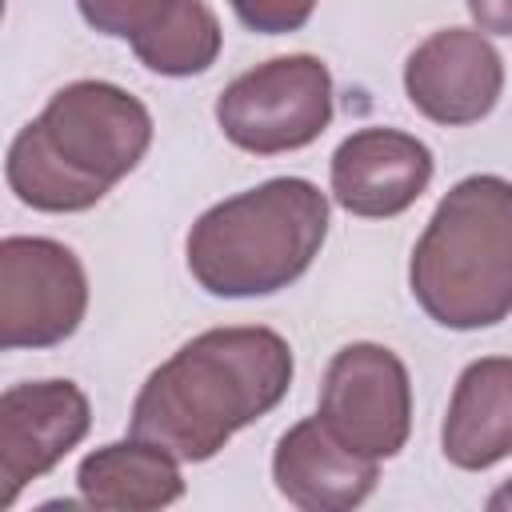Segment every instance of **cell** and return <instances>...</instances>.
Segmentation results:
<instances>
[{"mask_svg": "<svg viewBox=\"0 0 512 512\" xmlns=\"http://www.w3.org/2000/svg\"><path fill=\"white\" fill-rule=\"evenodd\" d=\"M404 92L420 116L444 128L484 120L504 92V60L476 28H440L412 48Z\"/></svg>", "mask_w": 512, "mask_h": 512, "instance_id": "9c48e42d", "label": "cell"}, {"mask_svg": "<svg viewBox=\"0 0 512 512\" xmlns=\"http://www.w3.org/2000/svg\"><path fill=\"white\" fill-rule=\"evenodd\" d=\"M316 416L352 452L392 460L412 432V380L404 360L372 340L344 344L324 372Z\"/></svg>", "mask_w": 512, "mask_h": 512, "instance_id": "52a82bcc", "label": "cell"}, {"mask_svg": "<svg viewBox=\"0 0 512 512\" xmlns=\"http://www.w3.org/2000/svg\"><path fill=\"white\" fill-rule=\"evenodd\" d=\"M416 304L456 332L492 328L512 316V184L464 176L436 204L408 260Z\"/></svg>", "mask_w": 512, "mask_h": 512, "instance_id": "277c9868", "label": "cell"}, {"mask_svg": "<svg viewBox=\"0 0 512 512\" xmlns=\"http://www.w3.org/2000/svg\"><path fill=\"white\" fill-rule=\"evenodd\" d=\"M488 508H492V512H508V508H512V476L488 496Z\"/></svg>", "mask_w": 512, "mask_h": 512, "instance_id": "ac0fdd59", "label": "cell"}, {"mask_svg": "<svg viewBox=\"0 0 512 512\" xmlns=\"http://www.w3.org/2000/svg\"><path fill=\"white\" fill-rule=\"evenodd\" d=\"M228 4L244 28L264 32V36H284V32L304 28L316 8V0H228Z\"/></svg>", "mask_w": 512, "mask_h": 512, "instance_id": "2e32d148", "label": "cell"}, {"mask_svg": "<svg viewBox=\"0 0 512 512\" xmlns=\"http://www.w3.org/2000/svg\"><path fill=\"white\" fill-rule=\"evenodd\" d=\"M88 312V276L80 256L48 236L0 240V344H64Z\"/></svg>", "mask_w": 512, "mask_h": 512, "instance_id": "8992f818", "label": "cell"}, {"mask_svg": "<svg viewBox=\"0 0 512 512\" xmlns=\"http://www.w3.org/2000/svg\"><path fill=\"white\" fill-rule=\"evenodd\" d=\"M76 488L88 508L148 512L176 504L184 496V476L168 448L132 436L88 452L76 468Z\"/></svg>", "mask_w": 512, "mask_h": 512, "instance_id": "4fadbf2b", "label": "cell"}, {"mask_svg": "<svg viewBox=\"0 0 512 512\" xmlns=\"http://www.w3.org/2000/svg\"><path fill=\"white\" fill-rule=\"evenodd\" d=\"M468 12L480 32L512 36V0H468Z\"/></svg>", "mask_w": 512, "mask_h": 512, "instance_id": "e0dca14e", "label": "cell"}, {"mask_svg": "<svg viewBox=\"0 0 512 512\" xmlns=\"http://www.w3.org/2000/svg\"><path fill=\"white\" fill-rule=\"evenodd\" d=\"M152 144L148 108L108 80L64 84L8 144V188L36 212H84Z\"/></svg>", "mask_w": 512, "mask_h": 512, "instance_id": "7a4b0ae2", "label": "cell"}, {"mask_svg": "<svg viewBox=\"0 0 512 512\" xmlns=\"http://www.w3.org/2000/svg\"><path fill=\"white\" fill-rule=\"evenodd\" d=\"M92 424L88 396L72 380L12 384L0 396V504L12 508L16 496L52 472Z\"/></svg>", "mask_w": 512, "mask_h": 512, "instance_id": "ba28073f", "label": "cell"}, {"mask_svg": "<svg viewBox=\"0 0 512 512\" xmlns=\"http://www.w3.org/2000/svg\"><path fill=\"white\" fill-rule=\"evenodd\" d=\"M432 148L400 128H360L332 152V200L364 220L412 208L432 184Z\"/></svg>", "mask_w": 512, "mask_h": 512, "instance_id": "30bf717a", "label": "cell"}, {"mask_svg": "<svg viewBox=\"0 0 512 512\" xmlns=\"http://www.w3.org/2000/svg\"><path fill=\"white\" fill-rule=\"evenodd\" d=\"M440 448L464 472H484L512 456V356H480L460 372Z\"/></svg>", "mask_w": 512, "mask_h": 512, "instance_id": "7c38bea8", "label": "cell"}, {"mask_svg": "<svg viewBox=\"0 0 512 512\" xmlns=\"http://www.w3.org/2000/svg\"><path fill=\"white\" fill-rule=\"evenodd\" d=\"M216 124L236 148L252 156H276L312 144L332 124L328 64L308 52L256 64L216 96Z\"/></svg>", "mask_w": 512, "mask_h": 512, "instance_id": "5b68a950", "label": "cell"}, {"mask_svg": "<svg viewBox=\"0 0 512 512\" xmlns=\"http://www.w3.org/2000/svg\"><path fill=\"white\" fill-rule=\"evenodd\" d=\"M328 236V196L300 176H276L212 204L184 240L192 280L224 300L272 296L300 280Z\"/></svg>", "mask_w": 512, "mask_h": 512, "instance_id": "3957f363", "label": "cell"}, {"mask_svg": "<svg viewBox=\"0 0 512 512\" xmlns=\"http://www.w3.org/2000/svg\"><path fill=\"white\" fill-rule=\"evenodd\" d=\"M76 4H80V16L88 28L136 44L168 16V8L176 0H76Z\"/></svg>", "mask_w": 512, "mask_h": 512, "instance_id": "9a60e30c", "label": "cell"}, {"mask_svg": "<svg viewBox=\"0 0 512 512\" xmlns=\"http://www.w3.org/2000/svg\"><path fill=\"white\" fill-rule=\"evenodd\" d=\"M380 460L352 452L328 432L320 416L292 424L272 452V480L280 496L304 512H344L372 496Z\"/></svg>", "mask_w": 512, "mask_h": 512, "instance_id": "8fae6325", "label": "cell"}, {"mask_svg": "<svg viewBox=\"0 0 512 512\" xmlns=\"http://www.w3.org/2000/svg\"><path fill=\"white\" fill-rule=\"evenodd\" d=\"M292 384V348L272 328H208L180 344L136 392L128 436L176 460H212L240 428L272 412Z\"/></svg>", "mask_w": 512, "mask_h": 512, "instance_id": "6da1fadb", "label": "cell"}, {"mask_svg": "<svg viewBox=\"0 0 512 512\" xmlns=\"http://www.w3.org/2000/svg\"><path fill=\"white\" fill-rule=\"evenodd\" d=\"M220 44V20L204 0H176L168 16L132 44V52L156 76H200L216 64Z\"/></svg>", "mask_w": 512, "mask_h": 512, "instance_id": "5bb4252c", "label": "cell"}]
</instances>
